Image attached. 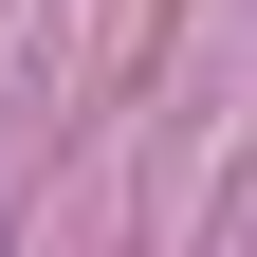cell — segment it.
Returning <instances> with one entry per match:
<instances>
[{
    "label": "cell",
    "mask_w": 257,
    "mask_h": 257,
    "mask_svg": "<svg viewBox=\"0 0 257 257\" xmlns=\"http://www.w3.org/2000/svg\"><path fill=\"white\" fill-rule=\"evenodd\" d=\"M0 257H19V239H0Z\"/></svg>",
    "instance_id": "obj_1"
}]
</instances>
